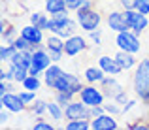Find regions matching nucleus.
<instances>
[{"instance_id":"f257e3e1","label":"nucleus","mask_w":149,"mask_h":130,"mask_svg":"<svg viewBox=\"0 0 149 130\" xmlns=\"http://www.w3.org/2000/svg\"><path fill=\"white\" fill-rule=\"evenodd\" d=\"M132 89L136 96L149 106V58H143L136 64V72L132 76Z\"/></svg>"},{"instance_id":"f03ea898","label":"nucleus","mask_w":149,"mask_h":130,"mask_svg":"<svg viewBox=\"0 0 149 130\" xmlns=\"http://www.w3.org/2000/svg\"><path fill=\"white\" fill-rule=\"evenodd\" d=\"M76 19L79 23V26L85 30V32H91V30H96L102 23V15L96 8H91V10H77L76 11Z\"/></svg>"},{"instance_id":"7ed1b4c3","label":"nucleus","mask_w":149,"mask_h":130,"mask_svg":"<svg viewBox=\"0 0 149 130\" xmlns=\"http://www.w3.org/2000/svg\"><path fill=\"white\" fill-rule=\"evenodd\" d=\"M51 64H53V58H51L47 47L40 45L36 51H34V55H32V66L29 68V74L30 76H38L40 77L42 74L45 72V68L51 66Z\"/></svg>"},{"instance_id":"20e7f679","label":"nucleus","mask_w":149,"mask_h":130,"mask_svg":"<svg viewBox=\"0 0 149 130\" xmlns=\"http://www.w3.org/2000/svg\"><path fill=\"white\" fill-rule=\"evenodd\" d=\"M115 43L119 49L128 51V53H138L142 51V42H140V36L134 32V30H123V32H117L115 36Z\"/></svg>"},{"instance_id":"39448f33","label":"nucleus","mask_w":149,"mask_h":130,"mask_svg":"<svg viewBox=\"0 0 149 130\" xmlns=\"http://www.w3.org/2000/svg\"><path fill=\"white\" fill-rule=\"evenodd\" d=\"M79 100L83 102V104H87L89 108L91 106H102L106 102V94H104V90L98 89L95 83H87V85H83V89L79 90Z\"/></svg>"},{"instance_id":"423d86ee","label":"nucleus","mask_w":149,"mask_h":130,"mask_svg":"<svg viewBox=\"0 0 149 130\" xmlns=\"http://www.w3.org/2000/svg\"><path fill=\"white\" fill-rule=\"evenodd\" d=\"M64 113H66V119L68 121H76V119H89L91 121V109L81 100H72L64 108Z\"/></svg>"},{"instance_id":"0eeeda50","label":"nucleus","mask_w":149,"mask_h":130,"mask_svg":"<svg viewBox=\"0 0 149 130\" xmlns=\"http://www.w3.org/2000/svg\"><path fill=\"white\" fill-rule=\"evenodd\" d=\"M87 47H89V43L83 36L74 34V36H70V38L64 40V55L66 57H76V55L87 51Z\"/></svg>"},{"instance_id":"6e6552de","label":"nucleus","mask_w":149,"mask_h":130,"mask_svg":"<svg viewBox=\"0 0 149 130\" xmlns=\"http://www.w3.org/2000/svg\"><path fill=\"white\" fill-rule=\"evenodd\" d=\"M106 23H108V26L111 30H115V32H123V30H130V25H128L127 17H125V10L121 8V10H111L108 13V17H106Z\"/></svg>"},{"instance_id":"1a4fd4ad","label":"nucleus","mask_w":149,"mask_h":130,"mask_svg":"<svg viewBox=\"0 0 149 130\" xmlns=\"http://www.w3.org/2000/svg\"><path fill=\"white\" fill-rule=\"evenodd\" d=\"M100 89L104 90L106 98H109V100H115L117 96H121V94L125 92L123 85H121L119 81H115V76H109V77H104V79L100 81Z\"/></svg>"},{"instance_id":"9d476101","label":"nucleus","mask_w":149,"mask_h":130,"mask_svg":"<svg viewBox=\"0 0 149 130\" xmlns=\"http://www.w3.org/2000/svg\"><path fill=\"white\" fill-rule=\"evenodd\" d=\"M0 104L4 106V108L11 109L13 113H21V111H26V104L21 100V96L15 92H6L0 96Z\"/></svg>"},{"instance_id":"9b49d317","label":"nucleus","mask_w":149,"mask_h":130,"mask_svg":"<svg viewBox=\"0 0 149 130\" xmlns=\"http://www.w3.org/2000/svg\"><path fill=\"white\" fill-rule=\"evenodd\" d=\"M117 127H119V123H117L115 115H111V113H102V115L91 119L93 130H115Z\"/></svg>"},{"instance_id":"f8f14e48","label":"nucleus","mask_w":149,"mask_h":130,"mask_svg":"<svg viewBox=\"0 0 149 130\" xmlns=\"http://www.w3.org/2000/svg\"><path fill=\"white\" fill-rule=\"evenodd\" d=\"M21 36L26 38V40H29L30 43H34V45H42V43L45 42V40H44V29L32 25V23L21 29Z\"/></svg>"},{"instance_id":"ddd939ff","label":"nucleus","mask_w":149,"mask_h":130,"mask_svg":"<svg viewBox=\"0 0 149 130\" xmlns=\"http://www.w3.org/2000/svg\"><path fill=\"white\" fill-rule=\"evenodd\" d=\"M113 58H115V62L119 64V68L123 70V72H127V70L134 68V66L138 64V60H136L134 53H128V51H123V49L117 51V55H115Z\"/></svg>"},{"instance_id":"4468645a","label":"nucleus","mask_w":149,"mask_h":130,"mask_svg":"<svg viewBox=\"0 0 149 130\" xmlns=\"http://www.w3.org/2000/svg\"><path fill=\"white\" fill-rule=\"evenodd\" d=\"M98 66L108 74V76H119V74L123 72V70L119 68V64L115 62V58L108 57V55H102V57L98 58Z\"/></svg>"},{"instance_id":"2eb2a0df","label":"nucleus","mask_w":149,"mask_h":130,"mask_svg":"<svg viewBox=\"0 0 149 130\" xmlns=\"http://www.w3.org/2000/svg\"><path fill=\"white\" fill-rule=\"evenodd\" d=\"M64 74V70L61 68V66L57 64V62H53L51 66H47L45 68V72H44V83L49 87V89H53V85H55V81L58 79V77Z\"/></svg>"},{"instance_id":"dca6fc26","label":"nucleus","mask_w":149,"mask_h":130,"mask_svg":"<svg viewBox=\"0 0 149 130\" xmlns=\"http://www.w3.org/2000/svg\"><path fill=\"white\" fill-rule=\"evenodd\" d=\"M32 55L34 53H30V51H15L13 53V57H11V64H19V66H25V68H30L32 66Z\"/></svg>"},{"instance_id":"f3484780","label":"nucleus","mask_w":149,"mask_h":130,"mask_svg":"<svg viewBox=\"0 0 149 130\" xmlns=\"http://www.w3.org/2000/svg\"><path fill=\"white\" fill-rule=\"evenodd\" d=\"M47 115H49V119L55 121V123H61V121L66 117V113H64V108H62L57 100H53V102H47Z\"/></svg>"},{"instance_id":"a211bd4d","label":"nucleus","mask_w":149,"mask_h":130,"mask_svg":"<svg viewBox=\"0 0 149 130\" xmlns=\"http://www.w3.org/2000/svg\"><path fill=\"white\" fill-rule=\"evenodd\" d=\"M0 36H2V43H13L15 42V29L11 26V23H8L6 19L0 21Z\"/></svg>"},{"instance_id":"6ab92c4d","label":"nucleus","mask_w":149,"mask_h":130,"mask_svg":"<svg viewBox=\"0 0 149 130\" xmlns=\"http://www.w3.org/2000/svg\"><path fill=\"white\" fill-rule=\"evenodd\" d=\"M106 76H108V74H106L104 70L100 68V66H98V68L91 66V68L85 70V81H87V83H95V85H96V83H100V81L104 79Z\"/></svg>"},{"instance_id":"aec40b11","label":"nucleus","mask_w":149,"mask_h":130,"mask_svg":"<svg viewBox=\"0 0 149 130\" xmlns=\"http://www.w3.org/2000/svg\"><path fill=\"white\" fill-rule=\"evenodd\" d=\"M45 47L47 51H64V38L51 32L49 38H45Z\"/></svg>"},{"instance_id":"412c9836","label":"nucleus","mask_w":149,"mask_h":130,"mask_svg":"<svg viewBox=\"0 0 149 130\" xmlns=\"http://www.w3.org/2000/svg\"><path fill=\"white\" fill-rule=\"evenodd\" d=\"M26 111H30L32 115H36V117H42L44 113H47V102H45V100H38V98H36V100L26 108Z\"/></svg>"},{"instance_id":"4be33fe9","label":"nucleus","mask_w":149,"mask_h":130,"mask_svg":"<svg viewBox=\"0 0 149 130\" xmlns=\"http://www.w3.org/2000/svg\"><path fill=\"white\" fill-rule=\"evenodd\" d=\"M62 10H68V8H66V0H45V11H47L49 15L58 13V11H62Z\"/></svg>"},{"instance_id":"5701e85b","label":"nucleus","mask_w":149,"mask_h":130,"mask_svg":"<svg viewBox=\"0 0 149 130\" xmlns=\"http://www.w3.org/2000/svg\"><path fill=\"white\" fill-rule=\"evenodd\" d=\"M49 19H51V15L45 11V13H40V11H36V13H32L30 15V23L32 25H36V26H40V29H47V23H49Z\"/></svg>"},{"instance_id":"b1692460","label":"nucleus","mask_w":149,"mask_h":130,"mask_svg":"<svg viewBox=\"0 0 149 130\" xmlns=\"http://www.w3.org/2000/svg\"><path fill=\"white\" fill-rule=\"evenodd\" d=\"M76 96L77 94H74L72 90H57V92H55V100H57L62 108H66L72 100H76Z\"/></svg>"},{"instance_id":"393cba45","label":"nucleus","mask_w":149,"mask_h":130,"mask_svg":"<svg viewBox=\"0 0 149 130\" xmlns=\"http://www.w3.org/2000/svg\"><path fill=\"white\" fill-rule=\"evenodd\" d=\"M149 26V15H143V13H138V17H136V21H134V25H132V29L130 30H134L136 34H142L143 30H146Z\"/></svg>"},{"instance_id":"a878e982","label":"nucleus","mask_w":149,"mask_h":130,"mask_svg":"<svg viewBox=\"0 0 149 130\" xmlns=\"http://www.w3.org/2000/svg\"><path fill=\"white\" fill-rule=\"evenodd\" d=\"M15 51H17V47H15L13 43H2V47H0V60L2 62H6V60L10 62Z\"/></svg>"},{"instance_id":"bb28decb","label":"nucleus","mask_w":149,"mask_h":130,"mask_svg":"<svg viewBox=\"0 0 149 130\" xmlns=\"http://www.w3.org/2000/svg\"><path fill=\"white\" fill-rule=\"evenodd\" d=\"M64 128H68V130H87V128H91V121H89V119L68 121V123L64 124Z\"/></svg>"},{"instance_id":"cd10ccee","label":"nucleus","mask_w":149,"mask_h":130,"mask_svg":"<svg viewBox=\"0 0 149 130\" xmlns=\"http://www.w3.org/2000/svg\"><path fill=\"white\" fill-rule=\"evenodd\" d=\"M10 68H11V72H13V76H15V81H19V83H23V81L29 77V68H25V66L11 64L10 62Z\"/></svg>"},{"instance_id":"c85d7f7f","label":"nucleus","mask_w":149,"mask_h":130,"mask_svg":"<svg viewBox=\"0 0 149 130\" xmlns=\"http://www.w3.org/2000/svg\"><path fill=\"white\" fill-rule=\"evenodd\" d=\"M21 85H23V89H29V90H34V92H36V90L42 87V81H40L38 76H30V74H29V77H26Z\"/></svg>"},{"instance_id":"c756f323","label":"nucleus","mask_w":149,"mask_h":130,"mask_svg":"<svg viewBox=\"0 0 149 130\" xmlns=\"http://www.w3.org/2000/svg\"><path fill=\"white\" fill-rule=\"evenodd\" d=\"M19 96H21V100L26 104V108H29V106L32 104L34 100H36V92H34V90H29V89L21 90V92H19Z\"/></svg>"},{"instance_id":"7c9ffc66","label":"nucleus","mask_w":149,"mask_h":130,"mask_svg":"<svg viewBox=\"0 0 149 130\" xmlns=\"http://www.w3.org/2000/svg\"><path fill=\"white\" fill-rule=\"evenodd\" d=\"M32 128L34 130H51L53 128V123H49V121H45V119H36L34 124H32Z\"/></svg>"},{"instance_id":"2f4dec72","label":"nucleus","mask_w":149,"mask_h":130,"mask_svg":"<svg viewBox=\"0 0 149 130\" xmlns=\"http://www.w3.org/2000/svg\"><path fill=\"white\" fill-rule=\"evenodd\" d=\"M11 109H8V108H4L2 106V111H0V124L2 127H6V123H10V119H11Z\"/></svg>"},{"instance_id":"473e14b6","label":"nucleus","mask_w":149,"mask_h":130,"mask_svg":"<svg viewBox=\"0 0 149 130\" xmlns=\"http://www.w3.org/2000/svg\"><path fill=\"white\" fill-rule=\"evenodd\" d=\"M89 40H91L96 47H98V45H100V42H102V30H100V29L91 30V32H89Z\"/></svg>"},{"instance_id":"72a5a7b5","label":"nucleus","mask_w":149,"mask_h":130,"mask_svg":"<svg viewBox=\"0 0 149 130\" xmlns=\"http://www.w3.org/2000/svg\"><path fill=\"white\" fill-rule=\"evenodd\" d=\"M136 10L143 15H149V0H138L136 2Z\"/></svg>"},{"instance_id":"f704fd0d","label":"nucleus","mask_w":149,"mask_h":130,"mask_svg":"<svg viewBox=\"0 0 149 130\" xmlns=\"http://www.w3.org/2000/svg\"><path fill=\"white\" fill-rule=\"evenodd\" d=\"M0 79L2 81H15V76H13V72H11V68H2L0 70Z\"/></svg>"},{"instance_id":"c9c22d12","label":"nucleus","mask_w":149,"mask_h":130,"mask_svg":"<svg viewBox=\"0 0 149 130\" xmlns=\"http://www.w3.org/2000/svg\"><path fill=\"white\" fill-rule=\"evenodd\" d=\"M127 128H132V130H146L147 128V121H142L138 119L136 123H130V124H125Z\"/></svg>"},{"instance_id":"e433bc0d","label":"nucleus","mask_w":149,"mask_h":130,"mask_svg":"<svg viewBox=\"0 0 149 130\" xmlns=\"http://www.w3.org/2000/svg\"><path fill=\"white\" fill-rule=\"evenodd\" d=\"M91 119H95V117H98V115H102V113H106V109H104V104L102 106H91Z\"/></svg>"},{"instance_id":"4c0bfd02","label":"nucleus","mask_w":149,"mask_h":130,"mask_svg":"<svg viewBox=\"0 0 149 130\" xmlns=\"http://www.w3.org/2000/svg\"><path fill=\"white\" fill-rule=\"evenodd\" d=\"M136 2L138 0H119V6L123 10H136Z\"/></svg>"},{"instance_id":"58836bf2","label":"nucleus","mask_w":149,"mask_h":130,"mask_svg":"<svg viewBox=\"0 0 149 130\" xmlns=\"http://www.w3.org/2000/svg\"><path fill=\"white\" fill-rule=\"evenodd\" d=\"M81 2H83V0H66V8H68L70 11H77L81 8Z\"/></svg>"},{"instance_id":"ea45409f","label":"nucleus","mask_w":149,"mask_h":130,"mask_svg":"<svg viewBox=\"0 0 149 130\" xmlns=\"http://www.w3.org/2000/svg\"><path fill=\"white\" fill-rule=\"evenodd\" d=\"M11 89H13V87H11L10 81H2V83H0V96L6 94V92H11Z\"/></svg>"},{"instance_id":"a19ab883","label":"nucleus","mask_w":149,"mask_h":130,"mask_svg":"<svg viewBox=\"0 0 149 130\" xmlns=\"http://www.w3.org/2000/svg\"><path fill=\"white\" fill-rule=\"evenodd\" d=\"M147 128H149V119H147Z\"/></svg>"},{"instance_id":"79ce46f5","label":"nucleus","mask_w":149,"mask_h":130,"mask_svg":"<svg viewBox=\"0 0 149 130\" xmlns=\"http://www.w3.org/2000/svg\"><path fill=\"white\" fill-rule=\"evenodd\" d=\"M93 2H98V0H93Z\"/></svg>"},{"instance_id":"37998d69","label":"nucleus","mask_w":149,"mask_h":130,"mask_svg":"<svg viewBox=\"0 0 149 130\" xmlns=\"http://www.w3.org/2000/svg\"><path fill=\"white\" fill-rule=\"evenodd\" d=\"M108 2H113V0H108Z\"/></svg>"}]
</instances>
